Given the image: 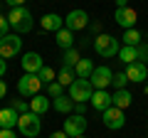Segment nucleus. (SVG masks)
I'll return each instance as SVG.
<instances>
[{
    "instance_id": "40",
    "label": "nucleus",
    "mask_w": 148,
    "mask_h": 138,
    "mask_svg": "<svg viewBox=\"0 0 148 138\" xmlns=\"http://www.w3.org/2000/svg\"><path fill=\"white\" fill-rule=\"evenodd\" d=\"M77 138H84V136H77Z\"/></svg>"
},
{
    "instance_id": "26",
    "label": "nucleus",
    "mask_w": 148,
    "mask_h": 138,
    "mask_svg": "<svg viewBox=\"0 0 148 138\" xmlns=\"http://www.w3.org/2000/svg\"><path fill=\"white\" fill-rule=\"evenodd\" d=\"M79 59H82V54L79 52H77V49H67V52H64V57H62V62H64V67H77V62H79Z\"/></svg>"
},
{
    "instance_id": "3",
    "label": "nucleus",
    "mask_w": 148,
    "mask_h": 138,
    "mask_svg": "<svg viewBox=\"0 0 148 138\" xmlns=\"http://www.w3.org/2000/svg\"><path fill=\"white\" fill-rule=\"evenodd\" d=\"M94 49H96L99 57L109 59V57H116L121 47H119V40L116 37H111V35H96V37H94Z\"/></svg>"
},
{
    "instance_id": "33",
    "label": "nucleus",
    "mask_w": 148,
    "mask_h": 138,
    "mask_svg": "<svg viewBox=\"0 0 148 138\" xmlns=\"http://www.w3.org/2000/svg\"><path fill=\"white\" fill-rule=\"evenodd\" d=\"M0 138H17L12 133V128H0Z\"/></svg>"
},
{
    "instance_id": "36",
    "label": "nucleus",
    "mask_w": 148,
    "mask_h": 138,
    "mask_svg": "<svg viewBox=\"0 0 148 138\" xmlns=\"http://www.w3.org/2000/svg\"><path fill=\"white\" fill-rule=\"evenodd\" d=\"M5 3L10 8H22V5H25V0H5Z\"/></svg>"
},
{
    "instance_id": "8",
    "label": "nucleus",
    "mask_w": 148,
    "mask_h": 138,
    "mask_svg": "<svg viewBox=\"0 0 148 138\" xmlns=\"http://www.w3.org/2000/svg\"><path fill=\"white\" fill-rule=\"evenodd\" d=\"M40 89H42V81H40L37 74H25L20 81H17V91H20L22 96H37Z\"/></svg>"
},
{
    "instance_id": "9",
    "label": "nucleus",
    "mask_w": 148,
    "mask_h": 138,
    "mask_svg": "<svg viewBox=\"0 0 148 138\" xmlns=\"http://www.w3.org/2000/svg\"><path fill=\"white\" fill-rule=\"evenodd\" d=\"M114 20H116V25L123 27V30H133L136 22H138V12L133 10V8H116Z\"/></svg>"
},
{
    "instance_id": "25",
    "label": "nucleus",
    "mask_w": 148,
    "mask_h": 138,
    "mask_svg": "<svg viewBox=\"0 0 148 138\" xmlns=\"http://www.w3.org/2000/svg\"><path fill=\"white\" fill-rule=\"evenodd\" d=\"M37 77H40V81H42V84H52V81H57L54 69H52V67H47V64H45V67L37 72Z\"/></svg>"
},
{
    "instance_id": "28",
    "label": "nucleus",
    "mask_w": 148,
    "mask_h": 138,
    "mask_svg": "<svg viewBox=\"0 0 148 138\" xmlns=\"http://www.w3.org/2000/svg\"><path fill=\"white\" fill-rule=\"evenodd\" d=\"M126 84H128V77H126V72H119V74H114V81H111V86L114 89H126Z\"/></svg>"
},
{
    "instance_id": "35",
    "label": "nucleus",
    "mask_w": 148,
    "mask_h": 138,
    "mask_svg": "<svg viewBox=\"0 0 148 138\" xmlns=\"http://www.w3.org/2000/svg\"><path fill=\"white\" fill-rule=\"evenodd\" d=\"M5 96H8V84L0 79V99H5Z\"/></svg>"
},
{
    "instance_id": "29",
    "label": "nucleus",
    "mask_w": 148,
    "mask_h": 138,
    "mask_svg": "<svg viewBox=\"0 0 148 138\" xmlns=\"http://www.w3.org/2000/svg\"><path fill=\"white\" fill-rule=\"evenodd\" d=\"M10 106L15 109V111L20 113V116H22V113H27V111H30V104H25L22 99H12V104H10Z\"/></svg>"
},
{
    "instance_id": "18",
    "label": "nucleus",
    "mask_w": 148,
    "mask_h": 138,
    "mask_svg": "<svg viewBox=\"0 0 148 138\" xmlns=\"http://www.w3.org/2000/svg\"><path fill=\"white\" fill-rule=\"evenodd\" d=\"M94 62H91V59H86V57H82L79 62H77V67H74V72H77V77H79V79H89L91 74H94Z\"/></svg>"
},
{
    "instance_id": "32",
    "label": "nucleus",
    "mask_w": 148,
    "mask_h": 138,
    "mask_svg": "<svg viewBox=\"0 0 148 138\" xmlns=\"http://www.w3.org/2000/svg\"><path fill=\"white\" fill-rule=\"evenodd\" d=\"M74 113H79V116H86V104H74Z\"/></svg>"
},
{
    "instance_id": "31",
    "label": "nucleus",
    "mask_w": 148,
    "mask_h": 138,
    "mask_svg": "<svg viewBox=\"0 0 148 138\" xmlns=\"http://www.w3.org/2000/svg\"><path fill=\"white\" fill-rule=\"evenodd\" d=\"M8 27H10V22H8V17H3V15H0V40H3V37L8 35Z\"/></svg>"
},
{
    "instance_id": "37",
    "label": "nucleus",
    "mask_w": 148,
    "mask_h": 138,
    "mask_svg": "<svg viewBox=\"0 0 148 138\" xmlns=\"http://www.w3.org/2000/svg\"><path fill=\"white\" fill-rule=\"evenodd\" d=\"M49 138H69V136H67V133H64V131H54V133H52V136H49Z\"/></svg>"
},
{
    "instance_id": "27",
    "label": "nucleus",
    "mask_w": 148,
    "mask_h": 138,
    "mask_svg": "<svg viewBox=\"0 0 148 138\" xmlns=\"http://www.w3.org/2000/svg\"><path fill=\"white\" fill-rule=\"evenodd\" d=\"M47 96H49V99H57V96H64V86L59 84V81H52V84H47Z\"/></svg>"
},
{
    "instance_id": "38",
    "label": "nucleus",
    "mask_w": 148,
    "mask_h": 138,
    "mask_svg": "<svg viewBox=\"0 0 148 138\" xmlns=\"http://www.w3.org/2000/svg\"><path fill=\"white\" fill-rule=\"evenodd\" d=\"M116 8H128V0H116Z\"/></svg>"
},
{
    "instance_id": "34",
    "label": "nucleus",
    "mask_w": 148,
    "mask_h": 138,
    "mask_svg": "<svg viewBox=\"0 0 148 138\" xmlns=\"http://www.w3.org/2000/svg\"><path fill=\"white\" fill-rule=\"evenodd\" d=\"M5 72H8V59L0 57V77H5Z\"/></svg>"
},
{
    "instance_id": "2",
    "label": "nucleus",
    "mask_w": 148,
    "mask_h": 138,
    "mask_svg": "<svg viewBox=\"0 0 148 138\" xmlns=\"http://www.w3.org/2000/svg\"><path fill=\"white\" fill-rule=\"evenodd\" d=\"M94 86H91L89 79H74V84L69 86V99L74 101V104H86V101H91V96H94Z\"/></svg>"
},
{
    "instance_id": "22",
    "label": "nucleus",
    "mask_w": 148,
    "mask_h": 138,
    "mask_svg": "<svg viewBox=\"0 0 148 138\" xmlns=\"http://www.w3.org/2000/svg\"><path fill=\"white\" fill-rule=\"evenodd\" d=\"M119 59H121L123 64L138 62V47H128V44H123V47L119 49Z\"/></svg>"
},
{
    "instance_id": "11",
    "label": "nucleus",
    "mask_w": 148,
    "mask_h": 138,
    "mask_svg": "<svg viewBox=\"0 0 148 138\" xmlns=\"http://www.w3.org/2000/svg\"><path fill=\"white\" fill-rule=\"evenodd\" d=\"M86 25H89V15H86L84 10H79V8H77V10H72L67 17H64V27H67V30H72V32L84 30Z\"/></svg>"
},
{
    "instance_id": "17",
    "label": "nucleus",
    "mask_w": 148,
    "mask_h": 138,
    "mask_svg": "<svg viewBox=\"0 0 148 138\" xmlns=\"http://www.w3.org/2000/svg\"><path fill=\"white\" fill-rule=\"evenodd\" d=\"M17 121H20V113H17L12 106H8V109L0 111V128H15Z\"/></svg>"
},
{
    "instance_id": "16",
    "label": "nucleus",
    "mask_w": 148,
    "mask_h": 138,
    "mask_svg": "<svg viewBox=\"0 0 148 138\" xmlns=\"http://www.w3.org/2000/svg\"><path fill=\"white\" fill-rule=\"evenodd\" d=\"M49 106H52L49 99H47V96H42V94H37V96H32V99H30V111L37 113V116H45V113L49 111Z\"/></svg>"
},
{
    "instance_id": "30",
    "label": "nucleus",
    "mask_w": 148,
    "mask_h": 138,
    "mask_svg": "<svg viewBox=\"0 0 148 138\" xmlns=\"http://www.w3.org/2000/svg\"><path fill=\"white\" fill-rule=\"evenodd\" d=\"M138 62L148 64V42H141V44H138Z\"/></svg>"
},
{
    "instance_id": "7",
    "label": "nucleus",
    "mask_w": 148,
    "mask_h": 138,
    "mask_svg": "<svg viewBox=\"0 0 148 138\" xmlns=\"http://www.w3.org/2000/svg\"><path fill=\"white\" fill-rule=\"evenodd\" d=\"M101 121H104V126H106V128H111V131H119V128H123V123H126L123 109H116V106L106 109V111L101 113Z\"/></svg>"
},
{
    "instance_id": "4",
    "label": "nucleus",
    "mask_w": 148,
    "mask_h": 138,
    "mask_svg": "<svg viewBox=\"0 0 148 138\" xmlns=\"http://www.w3.org/2000/svg\"><path fill=\"white\" fill-rule=\"evenodd\" d=\"M17 128H20L22 136L35 138V136H40V131H42V121H40V116H37V113L27 111V113H22V116H20V121H17Z\"/></svg>"
},
{
    "instance_id": "41",
    "label": "nucleus",
    "mask_w": 148,
    "mask_h": 138,
    "mask_svg": "<svg viewBox=\"0 0 148 138\" xmlns=\"http://www.w3.org/2000/svg\"><path fill=\"white\" fill-rule=\"evenodd\" d=\"M146 113H148V111H146Z\"/></svg>"
},
{
    "instance_id": "13",
    "label": "nucleus",
    "mask_w": 148,
    "mask_h": 138,
    "mask_svg": "<svg viewBox=\"0 0 148 138\" xmlns=\"http://www.w3.org/2000/svg\"><path fill=\"white\" fill-rule=\"evenodd\" d=\"M20 62H22V69H25V74H37V72L45 67L42 57H40L37 52H25V57H22Z\"/></svg>"
},
{
    "instance_id": "5",
    "label": "nucleus",
    "mask_w": 148,
    "mask_h": 138,
    "mask_svg": "<svg viewBox=\"0 0 148 138\" xmlns=\"http://www.w3.org/2000/svg\"><path fill=\"white\" fill-rule=\"evenodd\" d=\"M86 116H79V113H72L69 118H64V133L69 138H77V136H84L86 131Z\"/></svg>"
},
{
    "instance_id": "20",
    "label": "nucleus",
    "mask_w": 148,
    "mask_h": 138,
    "mask_svg": "<svg viewBox=\"0 0 148 138\" xmlns=\"http://www.w3.org/2000/svg\"><path fill=\"white\" fill-rule=\"evenodd\" d=\"M57 44L67 52V49H72L74 47V32L72 30H67V27H62V30L57 32Z\"/></svg>"
},
{
    "instance_id": "14",
    "label": "nucleus",
    "mask_w": 148,
    "mask_h": 138,
    "mask_svg": "<svg viewBox=\"0 0 148 138\" xmlns=\"http://www.w3.org/2000/svg\"><path fill=\"white\" fill-rule=\"evenodd\" d=\"M126 77H128V81H138V84H143V81L148 79V67L143 62L126 64Z\"/></svg>"
},
{
    "instance_id": "1",
    "label": "nucleus",
    "mask_w": 148,
    "mask_h": 138,
    "mask_svg": "<svg viewBox=\"0 0 148 138\" xmlns=\"http://www.w3.org/2000/svg\"><path fill=\"white\" fill-rule=\"evenodd\" d=\"M8 22H10V27L17 32V35H22V32H30L32 30V15H30V10H27L25 5L22 8H12L10 10V15H8Z\"/></svg>"
},
{
    "instance_id": "15",
    "label": "nucleus",
    "mask_w": 148,
    "mask_h": 138,
    "mask_svg": "<svg viewBox=\"0 0 148 138\" xmlns=\"http://www.w3.org/2000/svg\"><path fill=\"white\" fill-rule=\"evenodd\" d=\"M40 22H42V30H45V32H54V35L64 27V17L57 15V12H47Z\"/></svg>"
},
{
    "instance_id": "6",
    "label": "nucleus",
    "mask_w": 148,
    "mask_h": 138,
    "mask_svg": "<svg viewBox=\"0 0 148 138\" xmlns=\"http://www.w3.org/2000/svg\"><path fill=\"white\" fill-rule=\"evenodd\" d=\"M20 49H22V40H20V35H5V37L0 40V57H3V59L15 57Z\"/></svg>"
},
{
    "instance_id": "39",
    "label": "nucleus",
    "mask_w": 148,
    "mask_h": 138,
    "mask_svg": "<svg viewBox=\"0 0 148 138\" xmlns=\"http://www.w3.org/2000/svg\"><path fill=\"white\" fill-rule=\"evenodd\" d=\"M146 94H148V86H146Z\"/></svg>"
},
{
    "instance_id": "23",
    "label": "nucleus",
    "mask_w": 148,
    "mask_h": 138,
    "mask_svg": "<svg viewBox=\"0 0 148 138\" xmlns=\"http://www.w3.org/2000/svg\"><path fill=\"white\" fill-rule=\"evenodd\" d=\"M74 79H77V72H74L72 67H62V72L57 74V81H59L62 86H67V89L74 84Z\"/></svg>"
},
{
    "instance_id": "19",
    "label": "nucleus",
    "mask_w": 148,
    "mask_h": 138,
    "mask_svg": "<svg viewBox=\"0 0 148 138\" xmlns=\"http://www.w3.org/2000/svg\"><path fill=\"white\" fill-rule=\"evenodd\" d=\"M111 96H114V106L123 109V111L131 106V101H133V96H131V91H128V89H119L116 94H111Z\"/></svg>"
},
{
    "instance_id": "21",
    "label": "nucleus",
    "mask_w": 148,
    "mask_h": 138,
    "mask_svg": "<svg viewBox=\"0 0 148 138\" xmlns=\"http://www.w3.org/2000/svg\"><path fill=\"white\" fill-rule=\"evenodd\" d=\"M52 106H54V111H59V113H72L74 111V101L69 99V94L67 96H57V99L52 101Z\"/></svg>"
},
{
    "instance_id": "24",
    "label": "nucleus",
    "mask_w": 148,
    "mask_h": 138,
    "mask_svg": "<svg viewBox=\"0 0 148 138\" xmlns=\"http://www.w3.org/2000/svg\"><path fill=\"white\" fill-rule=\"evenodd\" d=\"M141 40H143V35L136 30V27L123 32V44H128V47H138V44H141Z\"/></svg>"
},
{
    "instance_id": "10",
    "label": "nucleus",
    "mask_w": 148,
    "mask_h": 138,
    "mask_svg": "<svg viewBox=\"0 0 148 138\" xmlns=\"http://www.w3.org/2000/svg\"><path fill=\"white\" fill-rule=\"evenodd\" d=\"M91 86L94 89H106V86H111V81H114V72H111L106 64H101V67L94 69V74L89 77Z\"/></svg>"
},
{
    "instance_id": "12",
    "label": "nucleus",
    "mask_w": 148,
    "mask_h": 138,
    "mask_svg": "<svg viewBox=\"0 0 148 138\" xmlns=\"http://www.w3.org/2000/svg\"><path fill=\"white\" fill-rule=\"evenodd\" d=\"M89 104H91V106H94V109H96L99 113H104L106 109H111V106H114V96H111V94H109L106 89H96Z\"/></svg>"
}]
</instances>
